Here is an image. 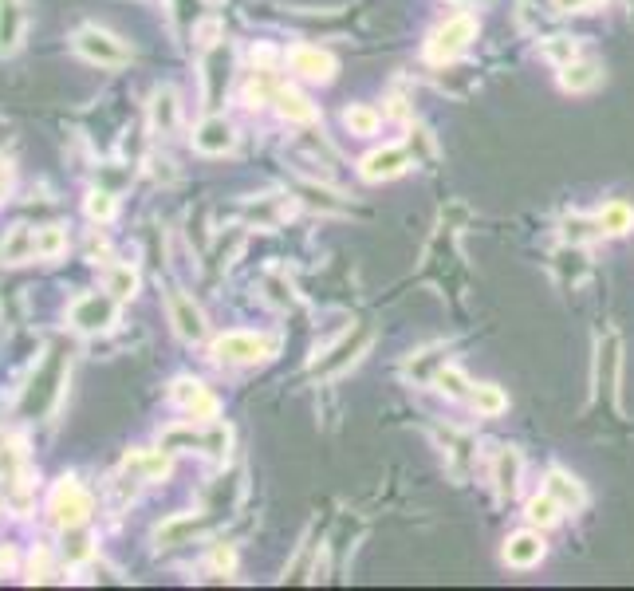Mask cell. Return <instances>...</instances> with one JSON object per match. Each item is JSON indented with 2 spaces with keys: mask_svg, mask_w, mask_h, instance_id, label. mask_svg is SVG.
I'll use <instances>...</instances> for the list:
<instances>
[{
  "mask_svg": "<svg viewBox=\"0 0 634 591\" xmlns=\"http://www.w3.org/2000/svg\"><path fill=\"white\" fill-rule=\"evenodd\" d=\"M48 513L60 528H79L87 517H91V493L75 481V477H64L56 489H52V501H48Z\"/></svg>",
  "mask_w": 634,
  "mask_h": 591,
  "instance_id": "cell-1",
  "label": "cell"
},
{
  "mask_svg": "<svg viewBox=\"0 0 634 591\" xmlns=\"http://www.w3.org/2000/svg\"><path fill=\"white\" fill-rule=\"evenodd\" d=\"M75 52L83 56V60H91V64L99 67H123L130 64V52L111 36V32H103V28H95V24H87V28H79L75 32Z\"/></svg>",
  "mask_w": 634,
  "mask_h": 591,
  "instance_id": "cell-2",
  "label": "cell"
},
{
  "mask_svg": "<svg viewBox=\"0 0 634 591\" xmlns=\"http://www.w3.org/2000/svg\"><path fill=\"white\" fill-rule=\"evenodd\" d=\"M276 351V339H264L253 331H229L213 343V355L221 363H256V359H268Z\"/></svg>",
  "mask_w": 634,
  "mask_h": 591,
  "instance_id": "cell-3",
  "label": "cell"
},
{
  "mask_svg": "<svg viewBox=\"0 0 634 591\" xmlns=\"http://www.w3.org/2000/svg\"><path fill=\"white\" fill-rule=\"evenodd\" d=\"M477 36V20L473 16H453V20H445L442 28L430 36V44H426V52H430V60H453V56H461L465 48H469V40Z\"/></svg>",
  "mask_w": 634,
  "mask_h": 591,
  "instance_id": "cell-4",
  "label": "cell"
},
{
  "mask_svg": "<svg viewBox=\"0 0 634 591\" xmlns=\"http://www.w3.org/2000/svg\"><path fill=\"white\" fill-rule=\"evenodd\" d=\"M174 402L193 414V422H213L217 418V398L205 391V383H197V379H178L174 383Z\"/></svg>",
  "mask_w": 634,
  "mask_h": 591,
  "instance_id": "cell-5",
  "label": "cell"
},
{
  "mask_svg": "<svg viewBox=\"0 0 634 591\" xmlns=\"http://www.w3.org/2000/svg\"><path fill=\"white\" fill-rule=\"evenodd\" d=\"M288 67H292L296 75H304V79L327 83V79L335 75V56H331V52H319V48H308V44H300V48H292V52H288Z\"/></svg>",
  "mask_w": 634,
  "mask_h": 591,
  "instance_id": "cell-6",
  "label": "cell"
},
{
  "mask_svg": "<svg viewBox=\"0 0 634 591\" xmlns=\"http://www.w3.org/2000/svg\"><path fill=\"white\" fill-rule=\"evenodd\" d=\"M406 166H410V154H406L402 146H386V150L367 154L359 170H363V178H367V182H386V178H398Z\"/></svg>",
  "mask_w": 634,
  "mask_h": 591,
  "instance_id": "cell-7",
  "label": "cell"
},
{
  "mask_svg": "<svg viewBox=\"0 0 634 591\" xmlns=\"http://www.w3.org/2000/svg\"><path fill=\"white\" fill-rule=\"evenodd\" d=\"M170 320H174V331H178L182 339H190V343H197V339L205 335L201 308L193 304L190 296H182V292H170Z\"/></svg>",
  "mask_w": 634,
  "mask_h": 591,
  "instance_id": "cell-8",
  "label": "cell"
},
{
  "mask_svg": "<svg viewBox=\"0 0 634 591\" xmlns=\"http://www.w3.org/2000/svg\"><path fill=\"white\" fill-rule=\"evenodd\" d=\"M115 320V304L107 296H83L75 308H71V324L79 331H99Z\"/></svg>",
  "mask_w": 634,
  "mask_h": 591,
  "instance_id": "cell-9",
  "label": "cell"
},
{
  "mask_svg": "<svg viewBox=\"0 0 634 591\" xmlns=\"http://www.w3.org/2000/svg\"><path fill=\"white\" fill-rule=\"evenodd\" d=\"M540 560H544V540L536 532H516L505 544L508 568H536Z\"/></svg>",
  "mask_w": 634,
  "mask_h": 591,
  "instance_id": "cell-10",
  "label": "cell"
},
{
  "mask_svg": "<svg viewBox=\"0 0 634 591\" xmlns=\"http://www.w3.org/2000/svg\"><path fill=\"white\" fill-rule=\"evenodd\" d=\"M233 142H237V134L225 119H205L193 134V146L201 154H225V150H233Z\"/></svg>",
  "mask_w": 634,
  "mask_h": 591,
  "instance_id": "cell-11",
  "label": "cell"
},
{
  "mask_svg": "<svg viewBox=\"0 0 634 591\" xmlns=\"http://www.w3.org/2000/svg\"><path fill=\"white\" fill-rule=\"evenodd\" d=\"M24 36V8L20 0H0V52H12Z\"/></svg>",
  "mask_w": 634,
  "mask_h": 591,
  "instance_id": "cell-12",
  "label": "cell"
},
{
  "mask_svg": "<svg viewBox=\"0 0 634 591\" xmlns=\"http://www.w3.org/2000/svg\"><path fill=\"white\" fill-rule=\"evenodd\" d=\"M595 225H599V233H611V237H619V233L634 229V209L627 205V201H607V205L599 209Z\"/></svg>",
  "mask_w": 634,
  "mask_h": 591,
  "instance_id": "cell-13",
  "label": "cell"
},
{
  "mask_svg": "<svg viewBox=\"0 0 634 591\" xmlns=\"http://www.w3.org/2000/svg\"><path fill=\"white\" fill-rule=\"evenodd\" d=\"M276 107H280V115L292 119V123H312V119H316V107H312L300 91H292V87H276Z\"/></svg>",
  "mask_w": 634,
  "mask_h": 591,
  "instance_id": "cell-14",
  "label": "cell"
},
{
  "mask_svg": "<svg viewBox=\"0 0 634 591\" xmlns=\"http://www.w3.org/2000/svg\"><path fill=\"white\" fill-rule=\"evenodd\" d=\"M548 493L564 505V513H575V509H583V505H587V497H583L579 481L568 477V473H552V477H548Z\"/></svg>",
  "mask_w": 634,
  "mask_h": 591,
  "instance_id": "cell-15",
  "label": "cell"
},
{
  "mask_svg": "<svg viewBox=\"0 0 634 591\" xmlns=\"http://www.w3.org/2000/svg\"><path fill=\"white\" fill-rule=\"evenodd\" d=\"M205 71H209V75H205V83H209V87H205V95H209V107H217L221 87L229 83V52H225V48H217V52L209 56Z\"/></svg>",
  "mask_w": 634,
  "mask_h": 591,
  "instance_id": "cell-16",
  "label": "cell"
},
{
  "mask_svg": "<svg viewBox=\"0 0 634 591\" xmlns=\"http://www.w3.org/2000/svg\"><path fill=\"white\" fill-rule=\"evenodd\" d=\"M67 245L64 229L60 225H44V229H36L32 233V257H44V261H52V257H60Z\"/></svg>",
  "mask_w": 634,
  "mask_h": 591,
  "instance_id": "cell-17",
  "label": "cell"
},
{
  "mask_svg": "<svg viewBox=\"0 0 634 591\" xmlns=\"http://www.w3.org/2000/svg\"><path fill=\"white\" fill-rule=\"evenodd\" d=\"M560 513H564V505H560L548 489H544L540 497H532V501H528V521H532V525H540V528L556 525V521H560Z\"/></svg>",
  "mask_w": 634,
  "mask_h": 591,
  "instance_id": "cell-18",
  "label": "cell"
},
{
  "mask_svg": "<svg viewBox=\"0 0 634 591\" xmlns=\"http://www.w3.org/2000/svg\"><path fill=\"white\" fill-rule=\"evenodd\" d=\"M560 83L568 87V91H587V87H595L599 83V64H564V71H560Z\"/></svg>",
  "mask_w": 634,
  "mask_h": 591,
  "instance_id": "cell-19",
  "label": "cell"
},
{
  "mask_svg": "<svg viewBox=\"0 0 634 591\" xmlns=\"http://www.w3.org/2000/svg\"><path fill=\"white\" fill-rule=\"evenodd\" d=\"M343 123L351 127V134H375L382 119H379V111H375V107H347Z\"/></svg>",
  "mask_w": 634,
  "mask_h": 591,
  "instance_id": "cell-20",
  "label": "cell"
},
{
  "mask_svg": "<svg viewBox=\"0 0 634 591\" xmlns=\"http://www.w3.org/2000/svg\"><path fill=\"white\" fill-rule=\"evenodd\" d=\"M174 123H178V99H174V91H158L154 95V127L170 131Z\"/></svg>",
  "mask_w": 634,
  "mask_h": 591,
  "instance_id": "cell-21",
  "label": "cell"
},
{
  "mask_svg": "<svg viewBox=\"0 0 634 591\" xmlns=\"http://www.w3.org/2000/svg\"><path fill=\"white\" fill-rule=\"evenodd\" d=\"M473 398V406H477V414H501L508 406V398L501 394V387H477V391L469 394Z\"/></svg>",
  "mask_w": 634,
  "mask_h": 591,
  "instance_id": "cell-22",
  "label": "cell"
},
{
  "mask_svg": "<svg viewBox=\"0 0 634 591\" xmlns=\"http://www.w3.org/2000/svg\"><path fill=\"white\" fill-rule=\"evenodd\" d=\"M516 473H520V458L508 450V454H501V461H497V489H501L505 497L516 493Z\"/></svg>",
  "mask_w": 634,
  "mask_h": 591,
  "instance_id": "cell-23",
  "label": "cell"
},
{
  "mask_svg": "<svg viewBox=\"0 0 634 591\" xmlns=\"http://www.w3.org/2000/svg\"><path fill=\"white\" fill-rule=\"evenodd\" d=\"M130 465H134V469H142V477H150V481H158V477H166V473H170V458H166V454H138Z\"/></svg>",
  "mask_w": 634,
  "mask_h": 591,
  "instance_id": "cell-24",
  "label": "cell"
},
{
  "mask_svg": "<svg viewBox=\"0 0 634 591\" xmlns=\"http://www.w3.org/2000/svg\"><path fill=\"white\" fill-rule=\"evenodd\" d=\"M134 288H138V276H134L130 268H115V272H111V292H115V300L134 296Z\"/></svg>",
  "mask_w": 634,
  "mask_h": 591,
  "instance_id": "cell-25",
  "label": "cell"
},
{
  "mask_svg": "<svg viewBox=\"0 0 634 591\" xmlns=\"http://www.w3.org/2000/svg\"><path fill=\"white\" fill-rule=\"evenodd\" d=\"M434 383H438V391H445V394H453V398H461L465 394V379H461V371H453V367H442L438 375H434Z\"/></svg>",
  "mask_w": 634,
  "mask_h": 591,
  "instance_id": "cell-26",
  "label": "cell"
},
{
  "mask_svg": "<svg viewBox=\"0 0 634 591\" xmlns=\"http://www.w3.org/2000/svg\"><path fill=\"white\" fill-rule=\"evenodd\" d=\"M0 481H4V485L20 481V454H16L12 446H0Z\"/></svg>",
  "mask_w": 634,
  "mask_h": 591,
  "instance_id": "cell-27",
  "label": "cell"
},
{
  "mask_svg": "<svg viewBox=\"0 0 634 591\" xmlns=\"http://www.w3.org/2000/svg\"><path fill=\"white\" fill-rule=\"evenodd\" d=\"M87 213H91L95 221H111V217H115V197L111 194H91L87 197Z\"/></svg>",
  "mask_w": 634,
  "mask_h": 591,
  "instance_id": "cell-28",
  "label": "cell"
},
{
  "mask_svg": "<svg viewBox=\"0 0 634 591\" xmlns=\"http://www.w3.org/2000/svg\"><path fill=\"white\" fill-rule=\"evenodd\" d=\"M20 253H32V233H28V229H16V233L8 237V245H4V261H16Z\"/></svg>",
  "mask_w": 634,
  "mask_h": 591,
  "instance_id": "cell-29",
  "label": "cell"
},
{
  "mask_svg": "<svg viewBox=\"0 0 634 591\" xmlns=\"http://www.w3.org/2000/svg\"><path fill=\"white\" fill-rule=\"evenodd\" d=\"M599 0H556V8L560 12H587V8H595Z\"/></svg>",
  "mask_w": 634,
  "mask_h": 591,
  "instance_id": "cell-30",
  "label": "cell"
},
{
  "mask_svg": "<svg viewBox=\"0 0 634 591\" xmlns=\"http://www.w3.org/2000/svg\"><path fill=\"white\" fill-rule=\"evenodd\" d=\"M4 182H8V166H4V158H0V190H4Z\"/></svg>",
  "mask_w": 634,
  "mask_h": 591,
  "instance_id": "cell-31",
  "label": "cell"
},
{
  "mask_svg": "<svg viewBox=\"0 0 634 591\" xmlns=\"http://www.w3.org/2000/svg\"><path fill=\"white\" fill-rule=\"evenodd\" d=\"M457 4H465V0H457Z\"/></svg>",
  "mask_w": 634,
  "mask_h": 591,
  "instance_id": "cell-32",
  "label": "cell"
}]
</instances>
